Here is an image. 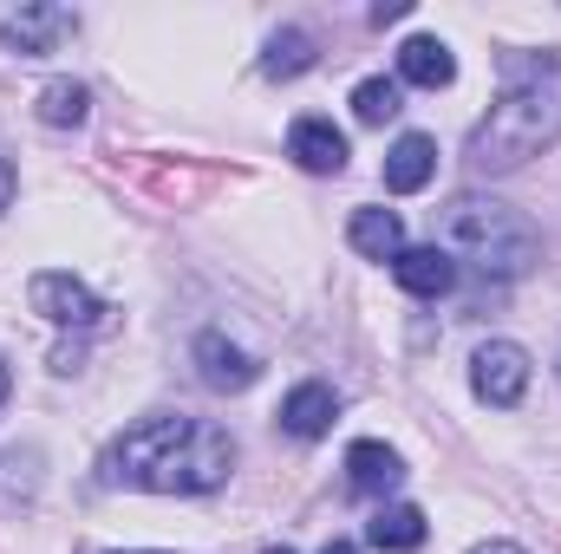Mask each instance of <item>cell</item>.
Listing matches in <instances>:
<instances>
[{
  "label": "cell",
  "mask_w": 561,
  "mask_h": 554,
  "mask_svg": "<svg viewBox=\"0 0 561 554\" xmlns=\"http://www.w3.org/2000/svg\"><path fill=\"white\" fill-rule=\"evenodd\" d=\"M320 554H359V549H353V542H327Z\"/></svg>",
  "instance_id": "cell-21"
},
{
  "label": "cell",
  "mask_w": 561,
  "mask_h": 554,
  "mask_svg": "<svg viewBox=\"0 0 561 554\" xmlns=\"http://www.w3.org/2000/svg\"><path fill=\"white\" fill-rule=\"evenodd\" d=\"M13 189H20V176H13V163H7V150H0V216L13 209Z\"/></svg>",
  "instance_id": "cell-19"
},
{
  "label": "cell",
  "mask_w": 561,
  "mask_h": 554,
  "mask_svg": "<svg viewBox=\"0 0 561 554\" xmlns=\"http://www.w3.org/2000/svg\"><path fill=\"white\" fill-rule=\"evenodd\" d=\"M26 300H33V313H46L53 326H99V293L85 287V280L59 275V268H46V275H33V287H26Z\"/></svg>",
  "instance_id": "cell-5"
},
{
  "label": "cell",
  "mask_w": 561,
  "mask_h": 554,
  "mask_svg": "<svg viewBox=\"0 0 561 554\" xmlns=\"http://www.w3.org/2000/svg\"><path fill=\"white\" fill-rule=\"evenodd\" d=\"M399 79H405V85H424V92H437V85H450V79H457V59H450V46H444V39L412 33V39L399 46Z\"/></svg>",
  "instance_id": "cell-12"
},
{
  "label": "cell",
  "mask_w": 561,
  "mask_h": 554,
  "mask_svg": "<svg viewBox=\"0 0 561 554\" xmlns=\"http://www.w3.org/2000/svg\"><path fill=\"white\" fill-rule=\"evenodd\" d=\"M307 66H313V39L300 26H280L275 39H268V53H262V72L268 79H300Z\"/></svg>",
  "instance_id": "cell-17"
},
{
  "label": "cell",
  "mask_w": 561,
  "mask_h": 554,
  "mask_svg": "<svg viewBox=\"0 0 561 554\" xmlns=\"http://www.w3.org/2000/svg\"><path fill=\"white\" fill-rule=\"evenodd\" d=\"M287 157L313 176H333V170H346V131H333L327 118H300L287 131Z\"/></svg>",
  "instance_id": "cell-9"
},
{
  "label": "cell",
  "mask_w": 561,
  "mask_h": 554,
  "mask_svg": "<svg viewBox=\"0 0 561 554\" xmlns=\"http://www.w3.org/2000/svg\"><path fill=\"white\" fill-rule=\"evenodd\" d=\"M549 143H561V79H529V85H510L490 105V118L477 125L470 170L496 176V170H516V163L542 157Z\"/></svg>",
  "instance_id": "cell-3"
},
{
  "label": "cell",
  "mask_w": 561,
  "mask_h": 554,
  "mask_svg": "<svg viewBox=\"0 0 561 554\" xmlns=\"http://www.w3.org/2000/svg\"><path fill=\"white\" fill-rule=\"evenodd\" d=\"M333 417H340V399H333L327 385H294V392L280 399V430H287V437H327Z\"/></svg>",
  "instance_id": "cell-13"
},
{
  "label": "cell",
  "mask_w": 561,
  "mask_h": 554,
  "mask_svg": "<svg viewBox=\"0 0 561 554\" xmlns=\"http://www.w3.org/2000/svg\"><path fill=\"white\" fill-rule=\"evenodd\" d=\"M437 249H444L450 262L463 255L470 268H483V275H496V280H516L542 262L536 222H529L523 209L496 203V196H450V203L437 209Z\"/></svg>",
  "instance_id": "cell-2"
},
{
  "label": "cell",
  "mask_w": 561,
  "mask_h": 554,
  "mask_svg": "<svg viewBox=\"0 0 561 554\" xmlns=\"http://www.w3.org/2000/svg\"><path fill=\"white\" fill-rule=\"evenodd\" d=\"M346 235H353V249H359L366 262H399V255H405V222H399V209H359Z\"/></svg>",
  "instance_id": "cell-14"
},
{
  "label": "cell",
  "mask_w": 561,
  "mask_h": 554,
  "mask_svg": "<svg viewBox=\"0 0 561 554\" xmlns=\"http://www.w3.org/2000/svg\"><path fill=\"white\" fill-rule=\"evenodd\" d=\"M85 112H92V92H85L79 79H53V85L39 92V125H53V131L85 125Z\"/></svg>",
  "instance_id": "cell-16"
},
{
  "label": "cell",
  "mask_w": 561,
  "mask_h": 554,
  "mask_svg": "<svg viewBox=\"0 0 561 554\" xmlns=\"http://www.w3.org/2000/svg\"><path fill=\"white\" fill-rule=\"evenodd\" d=\"M470 385H477V399L496 405V412L523 405V392H529V353H523L516 339H483L477 359H470Z\"/></svg>",
  "instance_id": "cell-4"
},
{
  "label": "cell",
  "mask_w": 561,
  "mask_h": 554,
  "mask_svg": "<svg viewBox=\"0 0 561 554\" xmlns=\"http://www.w3.org/2000/svg\"><path fill=\"white\" fill-rule=\"evenodd\" d=\"M353 112H359V125H392V118L405 112V92H399V79H359V92H353Z\"/></svg>",
  "instance_id": "cell-18"
},
{
  "label": "cell",
  "mask_w": 561,
  "mask_h": 554,
  "mask_svg": "<svg viewBox=\"0 0 561 554\" xmlns=\"http://www.w3.org/2000/svg\"><path fill=\"white\" fill-rule=\"evenodd\" d=\"M7 392H13V379H7V366H0V405H7Z\"/></svg>",
  "instance_id": "cell-22"
},
{
  "label": "cell",
  "mask_w": 561,
  "mask_h": 554,
  "mask_svg": "<svg viewBox=\"0 0 561 554\" xmlns=\"http://www.w3.org/2000/svg\"><path fill=\"white\" fill-rule=\"evenodd\" d=\"M346 483H353L359 496H392V489L405 483V457H399L392 443H379V437H359V443L346 450Z\"/></svg>",
  "instance_id": "cell-8"
},
{
  "label": "cell",
  "mask_w": 561,
  "mask_h": 554,
  "mask_svg": "<svg viewBox=\"0 0 561 554\" xmlns=\"http://www.w3.org/2000/svg\"><path fill=\"white\" fill-rule=\"evenodd\" d=\"M79 20L66 13V7H20V13H7V26H0V39L20 53V59H39V53H53L66 33H72Z\"/></svg>",
  "instance_id": "cell-6"
},
{
  "label": "cell",
  "mask_w": 561,
  "mask_h": 554,
  "mask_svg": "<svg viewBox=\"0 0 561 554\" xmlns=\"http://www.w3.org/2000/svg\"><path fill=\"white\" fill-rule=\"evenodd\" d=\"M431 176H437V143L424 138V131H405L386 150V189L392 196H419Z\"/></svg>",
  "instance_id": "cell-10"
},
{
  "label": "cell",
  "mask_w": 561,
  "mask_h": 554,
  "mask_svg": "<svg viewBox=\"0 0 561 554\" xmlns=\"http://www.w3.org/2000/svg\"><path fill=\"white\" fill-rule=\"evenodd\" d=\"M229 470H236V437L203 424V417H176V412L131 424L105 457L112 483L157 489V496H209V489L229 483Z\"/></svg>",
  "instance_id": "cell-1"
},
{
  "label": "cell",
  "mask_w": 561,
  "mask_h": 554,
  "mask_svg": "<svg viewBox=\"0 0 561 554\" xmlns=\"http://www.w3.org/2000/svg\"><path fill=\"white\" fill-rule=\"evenodd\" d=\"M196 372H203L209 392H249V385L262 379V366H255L242 346H229L222 333H203V339H196Z\"/></svg>",
  "instance_id": "cell-7"
},
{
  "label": "cell",
  "mask_w": 561,
  "mask_h": 554,
  "mask_svg": "<svg viewBox=\"0 0 561 554\" xmlns=\"http://www.w3.org/2000/svg\"><path fill=\"white\" fill-rule=\"evenodd\" d=\"M392 275H399L405 293H419V300H444V293L457 287V262L431 242V249H405V255L392 262Z\"/></svg>",
  "instance_id": "cell-11"
},
{
  "label": "cell",
  "mask_w": 561,
  "mask_h": 554,
  "mask_svg": "<svg viewBox=\"0 0 561 554\" xmlns=\"http://www.w3.org/2000/svg\"><path fill=\"white\" fill-rule=\"evenodd\" d=\"M268 554H294V549H268Z\"/></svg>",
  "instance_id": "cell-23"
},
{
  "label": "cell",
  "mask_w": 561,
  "mask_h": 554,
  "mask_svg": "<svg viewBox=\"0 0 561 554\" xmlns=\"http://www.w3.org/2000/svg\"><path fill=\"white\" fill-rule=\"evenodd\" d=\"M470 554H523V549H516V542H477Z\"/></svg>",
  "instance_id": "cell-20"
},
{
  "label": "cell",
  "mask_w": 561,
  "mask_h": 554,
  "mask_svg": "<svg viewBox=\"0 0 561 554\" xmlns=\"http://www.w3.org/2000/svg\"><path fill=\"white\" fill-rule=\"evenodd\" d=\"M366 542L386 554H412L424 549V509H412V503H392V509H379L373 522H366Z\"/></svg>",
  "instance_id": "cell-15"
}]
</instances>
